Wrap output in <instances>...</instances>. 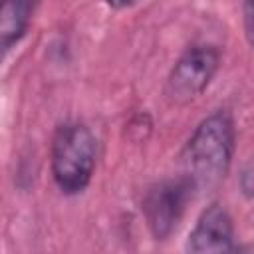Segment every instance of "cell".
I'll return each mask as SVG.
<instances>
[{
    "label": "cell",
    "instance_id": "2",
    "mask_svg": "<svg viewBox=\"0 0 254 254\" xmlns=\"http://www.w3.org/2000/svg\"><path fill=\"white\" fill-rule=\"evenodd\" d=\"M97 139L83 123H64L52 141V175L65 194L81 192L93 175Z\"/></svg>",
    "mask_w": 254,
    "mask_h": 254
},
{
    "label": "cell",
    "instance_id": "3",
    "mask_svg": "<svg viewBox=\"0 0 254 254\" xmlns=\"http://www.w3.org/2000/svg\"><path fill=\"white\" fill-rule=\"evenodd\" d=\"M220 64V54L212 46H192L189 48L173 65L165 95L175 105H187L194 101L212 81Z\"/></svg>",
    "mask_w": 254,
    "mask_h": 254
},
{
    "label": "cell",
    "instance_id": "6",
    "mask_svg": "<svg viewBox=\"0 0 254 254\" xmlns=\"http://www.w3.org/2000/svg\"><path fill=\"white\" fill-rule=\"evenodd\" d=\"M38 0H4L0 8V44L2 50H10L28 30L32 12Z\"/></svg>",
    "mask_w": 254,
    "mask_h": 254
},
{
    "label": "cell",
    "instance_id": "1",
    "mask_svg": "<svg viewBox=\"0 0 254 254\" xmlns=\"http://www.w3.org/2000/svg\"><path fill=\"white\" fill-rule=\"evenodd\" d=\"M232 153L234 123L232 117L220 109L194 129L185 145L183 163L194 187H214L226 177Z\"/></svg>",
    "mask_w": 254,
    "mask_h": 254
},
{
    "label": "cell",
    "instance_id": "8",
    "mask_svg": "<svg viewBox=\"0 0 254 254\" xmlns=\"http://www.w3.org/2000/svg\"><path fill=\"white\" fill-rule=\"evenodd\" d=\"M109 6H113V8H127V6H133V4H137L139 0H105Z\"/></svg>",
    "mask_w": 254,
    "mask_h": 254
},
{
    "label": "cell",
    "instance_id": "7",
    "mask_svg": "<svg viewBox=\"0 0 254 254\" xmlns=\"http://www.w3.org/2000/svg\"><path fill=\"white\" fill-rule=\"evenodd\" d=\"M242 18L246 38L254 46V0H242Z\"/></svg>",
    "mask_w": 254,
    "mask_h": 254
},
{
    "label": "cell",
    "instance_id": "5",
    "mask_svg": "<svg viewBox=\"0 0 254 254\" xmlns=\"http://www.w3.org/2000/svg\"><path fill=\"white\" fill-rule=\"evenodd\" d=\"M232 218L222 204H210L196 220L187 240L189 252H228L232 250Z\"/></svg>",
    "mask_w": 254,
    "mask_h": 254
},
{
    "label": "cell",
    "instance_id": "4",
    "mask_svg": "<svg viewBox=\"0 0 254 254\" xmlns=\"http://www.w3.org/2000/svg\"><path fill=\"white\" fill-rule=\"evenodd\" d=\"M194 183L189 175L163 181L151 187L143 198V214L151 234L157 240H165L179 226V220L192 194Z\"/></svg>",
    "mask_w": 254,
    "mask_h": 254
}]
</instances>
